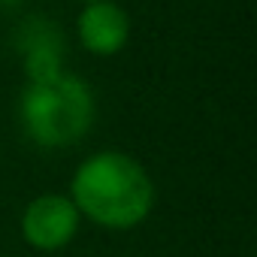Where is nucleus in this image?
<instances>
[{"instance_id": "f257e3e1", "label": "nucleus", "mask_w": 257, "mask_h": 257, "mask_svg": "<svg viewBox=\"0 0 257 257\" xmlns=\"http://www.w3.org/2000/svg\"><path fill=\"white\" fill-rule=\"evenodd\" d=\"M67 197L79 209L82 221L109 233H127L152 215L158 188L143 161L118 149H103L73 170Z\"/></svg>"}, {"instance_id": "7ed1b4c3", "label": "nucleus", "mask_w": 257, "mask_h": 257, "mask_svg": "<svg viewBox=\"0 0 257 257\" xmlns=\"http://www.w3.org/2000/svg\"><path fill=\"white\" fill-rule=\"evenodd\" d=\"M82 227V215L73 206V200L61 191H46L40 197H34L25 209H22V239L34 248V251H61L67 248Z\"/></svg>"}, {"instance_id": "423d86ee", "label": "nucleus", "mask_w": 257, "mask_h": 257, "mask_svg": "<svg viewBox=\"0 0 257 257\" xmlns=\"http://www.w3.org/2000/svg\"><path fill=\"white\" fill-rule=\"evenodd\" d=\"M25 0H0V10H19Z\"/></svg>"}, {"instance_id": "f03ea898", "label": "nucleus", "mask_w": 257, "mask_h": 257, "mask_svg": "<svg viewBox=\"0 0 257 257\" xmlns=\"http://www.w3.org/2000/svg\"><path fill=\"white\" fill-rule=\"evenodd\" d=\"M97 121L94 88L61 70L49 79L25 82L19 94V124L25 137L40 149H73L79 146Z\"/></svg>"}, {"instance_id": "39448f33", "label": "nucleus", "mask_w": 257, "mask_h": 257, "mask_svg": "<svg viewBox=\"0 0 257 257\" xmlns=\"http://www.w3.org/2000/svg\"><path fill=\"white\" fill-rule=\"evenodd\" d=\"M16 46L22 52V61H25V82H34V79H49L55 73L64 70V34L61 28L46 19V16H31L19 25V34H16Z\"/></svg>"}, {"instance_id": "0eeeda50", "label": "nucleus", "mask_w": 257, "mask_h": 257, "mask_svg": "<svg viewBox=\"0 0 257 257\" xmlns=\"http://www.w3.org/2000/svg\"><path fill=\"white\" fill-rule=\"evenodd\" d=\"M79 4H91V0H79Z\"/></svg>"}, {"instance_id": "20e7f679", "label": "nucleus", "mask_w": 257, "mask_h": 257, "mask_svg": "<svg viewBox=\"0 0 257 257\" xmlns=\"http://www.w3.org/2000/svg\"><path fill=\"white\" fill-rule=\"evenodd\" d=\"M134 19L118 0H91L76 16V40L94 58H115L127 49Z\"/></svg>"}]
</instances>
